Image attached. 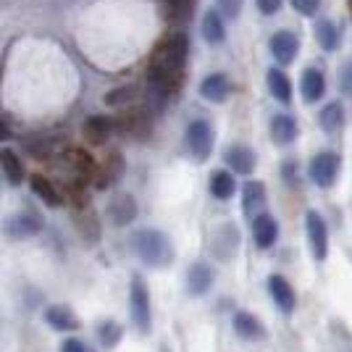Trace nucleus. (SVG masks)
Wrapping results in <instances>:
<instances>
[{"label": "nucleus", "instance_id": "obj_1", "mask_svg": "<svg viewBox=\"0 0 352 352\" xmlns=\"http://www.w3.org/2000/svg\"><path fill=\"white\" fill-rule=\"evenodd\" d=\"M187 53H190V43H187V34H182V32L168 34L153 50L150 63H147V85H150L153 98H158V105L166 103L182 87Z\"/></svg>", "mask_w": 352, "mask_h": 352}, {"label": "nucleus", "instance_id": "obj_2", "mask_svg": "<svg viewBox=\"0 0 352 352\" xmlns=\"http://www.w3.org/2000/svg\"><path fill=\"white\" fill-rule=\"evenodd\" d=\"M132 248L137 252V258L150 268H163V265L171 263L174 258V250L168 236L158 232V229H140L132 236Z\"/></svg>", "mask_w": 352, "mask_h": 352}, {"label": "nucleus", "instance_id": "obj_3", "mask_svg": "<svg viewBox=\"0 0 352 352\" xmlns=\"http://www.w3.org/2000/svg\"><path fill=\"white\" fill-rule=\"evenodd\" d=\"M187 150L197 161H208V155L213 150V129L208 121L197 118L187 126Z\"/></svg>", "mask_w": 352, "mask_h": 352}, {"label": "nucleus", "instance_id": "obj_4", "mask_svg": "<svg viewBox=\"0 0 352 352\" xmlns=\"http://www.w3.org/2000/svg\"><path fill=\"white\" fill-rule=\"evenodd\" d=\"M308 174H310V182L316 187H323V190L331 187L339 176V155H334V153H318L310 161Z\"/></svg>", "mask_w": 352, "mask_h": 352}, {"label": "nucleus", "instance_id": "obj_5", "mask_svg": "<svg viewBox=\"0 0 352 352\" xmlns=\"http://www.w3.org/2000/svg\"><path fill=\"white\" fill-rule=\"evenodd\" d=\"M129 310H132V321L137 323L140 331H150V294H147L142 279L132 281L129 289Z\"/></svg>", "mask_w": 352, "mask_h": 352}, {"label": "nucleus", "instance_id": "obj_6", "mask_svg": "<svg viewBox=\"0 0 352 352\" xmlns=\"http://www.w3.org/2000/svg\"><path fill=\"white\" fill-rule=\"evenodd\" d=\"M305 229H308V239L316 261H326V255H329V229H326V221L321 219V213L310 210L308 219H305Z\"/></svg>", "mask_w": 352, "mask_h": 352}, {"label": "nucleus", "instance_id": "obj_7", "mask_svg": "<svg viewBox=\"0 0 352 352\" xmlns=\"http://www.w3.org/2000/svg\"><path fill=\"white\" fill-rule=\"evenodd\" d=\"M297 50H300V40H297V34H292V32L281 30L271 37V56L281 66H289L297 58Z\"/></svg>", "mask_w": 352, "mask_h": 352}, {"label": "nucleus", "instance_id": "obj_8", "mask_svg": "<svg viewBox=\"0 0 352 352\" xmlns=\"http://www.w3.org/2000/svg\"><path fill=\"white\" fill-rule=\"evenodd\" d=\"M116 129H121L124 134H142L150 132V113L145 108H126L121 116L116 118Z\"/></svg>", "mask_w": 352, "mask_h": 352}, {"label": "nucleus", "instance_id": "obj_9", "mask_svg": "<svg viewBox=\"0 0 352 352\" xmlns=\"http://www.w3.org/2000/svg\"><path fill=\"white\" fill-rule=\"evenodd\" d=\"M252 236H255V245L261 250H268L276 239H279V223L274 216L268 213H258L252 219Z\"/></svg>", "mask_w": 352, "mask_h": 352}, {"label": "nucleus", "instance_id": "obj_10", "mask_svg": "<svg viewBox=\"0 0 352 352\" xmlns=\"http://www.w3.org/2000/svg\"><path fill=\"white\" fill-rule=\"evenodd\" d=\"M108 219L113 226H129L137 219V200L132 195H116L108 206Z\"/></svg>", "mask_w": 352, "mask_h": 352}, {"label": "nucleus", "instance_id": "obj_11", "mask_svg": "<svg viewBox=\"0 0 352 352\" xmlns=\"http://www.w3.org/2000/svg\"><path fill=\"white\" fill-rule=\"evenodd\" d=\"M268 292L274 297V302H276V308L281 313H294V305H297V297H294V289L292 284L284 279V276H271L268 279Z\"/></svg>", "mask_w": 352, "mask_h": 352}, {"label": "nucleus", "instance_id": "obj_12", "mask_svg": "<svg viewBox=\"0 0 352 352\" xmlns=\"http://www.w3.org/2000/svg\"><path fill=\"white\" fill-rule=\"evenodd\" d=\"M124 174V158H121V153H111L108 158H105L100 166H98V176H95V187H113L118 179Z\"/></svg>", "mask_w": 352, "mask_h": 352}, {"label": "nucleus", "instance_id": "obj_13", "mask_svg": "<svg viewBox=\"0 0 352 352\" xmlns=\"http://www.w3.org/2000/svg\"><path fill=\"white\" fill-rule=\"evenodd\" d=\"M229 92H232V85H229V76L226 74H210L203 79V85H200V95L210 100V103H223L226 98H229Z\"/></svg>", "mask_w": 352, "mask_h": 352}, {"label": "nucleus", "instance_id": "obj_14", "mask_svg": "<svg viewBox=\"0 0 352 352\" xmlns=\"http://www.w3.org/2000/svg\"><path fill=\"white\" fill-rule=\"evenodd\" d=\"M40 229H43V223H40L37 216H32V213H19L6 226V232H8L11 239H30V236L40 234Z\"/></svg>", "mask_w": 352, "mask_h": 352}, {"label": "nucleus", "instance_id": "obj_15", "mask_svg": "<svg viewBox=\"0 0 352 352\" xmlns=\"http://www.w3.org/2000/svg\"><path fill=\"white\" fill-rule=\"evenodd\" d=\"M255 153L250 150V147L245 145H234V147H229L226 150V166L234 171V174H242V176H248L255 171Z\"/></svg>", "mask_w": 352, "mask_h": 352}, {"label": "nucleus", "instance_id": "obj_16", "mask_svg": "<svg viewBox=\"0 0 352 352\" xmlns=\"http://www.w3.org/2000/svg\"><path fill=\"white\" fill-rule=\"evenodd\" d=\"M300 92L305 98V103H318L323 95H326V79L318 69H305L302 74V82H300Z\"/></svg>", "mask_w": 352, "mask_h": 352}, {"label": "nucleus", "instance_id": "obj_17", "mask_svg": "<svg viewBox=\"0 0 352 352\" xmlns=\"http://www.w3.org/2000/svg\"><path fill=\"white\" fill-rule=\"evenodd\" d=\"M271 137L276 145H292L297 140V121L289 113H276L271 118Z\"/></svg>", "mask_w": 352, "mask_h": 352}, {"label": "nucleus", "instance_id": "obj_18", "mask_svg": "<svg viewBox=\"0 0 352 352\" xmlns=\"http://www.w3.org/2000/svg\"><path fill=\"white\" fill-rule=\"evenodd\" d=\"M113 129H116V121H111L108 116H92V118H87L85 126H82L87 142H92V145H103Z\"/></svg>", "mask_w": 352, "mask_h": 352}, {"label": "nucleus", "instance_id": "obj_19", "mask_svg": "<svg viewBox=\"0 0 352 352\" xmlns=\"http://www.w3.org/2000/svg\"><path fill=\"white\" fill-rule=\"evenodd\" d=\"M210 287H213V271H210V265L208 263L192 265L190 274H187V292L195 294V297H200V294H206Z\"/></svg>", "mask_w": 352, "mask_h": 352}, {"label": "nucleus", "instance_id": "obj_20", "mask_svg": "<svg viewBox=\"0 0 352 352\" xmlns=\"http://www.w3.org/2000/svg\"><path fill=\"white\" fill-rule=\"evenodd\" d=\"M69 163H72V171L79 182H95L98 163L92 161V155H87L85 150H72L69 153Z\"/></svg>", "mask_w": 352, "mask_h": 352}, {"label": "nucleus", "instance_id": "obj_21", "mask_svg": "<svg viewBox=\"0 0 352 352\" xmlns=\"http://www.w3.org/2000/svg\"><path fill=\"white\" fill-rule=\"evenodd\" d=\"M45 321L50 323L56 331H76L79 329V318L66 305H50L45 310Z\"/></svg>", "mask_w": 352, "mask_h": 352}, {"label": "nucleus", "instance_id": "obj_22", "mask_svg": "<svg viewBox=\"0 0 352 352\" xmlns=\"http://www.w3.org/2000/svg\"><path fill=\"white\" fill-rule=\"evenodd\" d=\"M265 82H268L271 95H274L279 103H284V105L292 103V82H289V76L281 72V69H271L268 76H265Z\"/></svg>", "mask_w": 352, "mask_h": 352}, {"label": "nucleus", "instance_id": "obj_23", "mask_svg": "<svg viewBox=\"0 0 352 352\" xmlns=\"http://www.w3.org/2000/svg\"><path fill=\"white\" fill-rule=\"evenodd\" d=\"M203 40H206L208 45H221L223 40H226L223 19H221V14L216 11V8L203 16Z\"/></svg>", "mask_w": 352, "mask_h": 352}, {"label": "nucleus", "instance_id": "obj_24", "mask_svg": "<svg viewBox=\"0 0 352 352\" xmlns=\"http://www.w3.org/2000/svg\"><path fill=\"white\" fill-rule=\"evenodd\" d=\"M234 331L242 339H263L265 337L263 323L258 321L255 316H250V313H236L234 316Z\"/></svg>", "mask_w": 352, "mask_h": 352}, {"label": "nucleus", "instance_id": "obj_25", "mask_svg": "<svg viewBox=\"0 0 352 352\" xmlns=\"http://www.w3.org/2000/svg\"><path fill=\"white\" fill-rule=\"evenodd\" d=\"M234 190H236V182L229 171H213V174H210V195H213L216 200H229V197H234Z\"/></svg>", "mask_w": 352, "mask_h": 352}, {"label": "nucleus", "instance_id": "obj_26", "mask_svg": "<svg viewBox=\"0 0 352 352\" xmlns=\"http://www.w3.org/2000/svg\"><path fill=\"white\" fill-rule=\"evenodd\" d=\"M3 174L8 179V184H14V187L24 182V163L11 147H3Z\"/></svg>", "mask_w": 352, "mask_h": 352}, {"label": "nucleus", "instance_id": "obj_27", "mask_svg": "<svg viewBox=\"0 0 352 352\" xmlns=\"http://www.w3.org/2000/svg\"><path fill=\"white\" fill-rule=\"evenodd\" d=\"M318 121H321V129L329 134H337L342 126H344V108L339 103H329L326 108L321 111V116H318Z\"/></svg>", "mask_w": 352, "mask_h": 352}, {"label": "nucleus", "instance_id": "obj_28", "mask_svg": "<svg viewBox=\"0 0 352 352\" xmlns=\"http://www.w3.org/2000/svg\"><path fill=\"white\" fill-rule=\"evenodd\" d=\"M316 40L321 45L323 50H337L339 45V27L334 21H329V19H321L318 24H316Z\"/></svg>", "mask_w": 352, "mask_h": 352}, {"label": "nucleus", "instance_id": "obj_29", "mask_svg": "<svg viewBox=\"0 0 352 352\" xmlns=\"http://www.w3.org/2000/svg\"><path fill=\"white\" fill-rule=\"evenodd\" d=\"M32 190H34V195L37 197H43V203L45 206H50V208H58L60 206V195L58 190L45 179L43 174H34L32 176Z\"/></svg>", "mask_w": 352, "mask_h": 352}, {"label": "nucleus", "instance_id": "obj_30", "mask_svg": "<svg viewBox=\"0 0 352 352\" xmlns=\"http://www.w3.org/2000/svg\"><path fill=\"white\" fill-rule=\"evenodd\" d=\"M265 200V184L263 182H248L245 184V213L252 216Z\"/></svg>", "mask_w": 352, "mask_h": 352}, {"label": "nucleus", "instance_id": "obj_31", "mask_svg": "<svg viewBox=\"0 0 352 352\" xmlns=\"http://www.w3.org/2000/svg\"><path fill=\"white\" fill-rule=\"evenodd\" d=\"M76 226H79V234L85 236V242H98L100 236V226H98V219L92 213H79L76 216Z\"/></svg>", "mask_w": 352, "mask_h": 352}, {"label": "nucleus", "instance_id": "obj_32", "mask_svg": "<svg viewBox=\"0 0 352 352\" xmlns=\"http://www.w3.org/2000/svg\"><path fill=\"white\" fill-rule=\"evenodd\" d=\"M166 8H168V19L182 24L192 14V0H166Z\"/></svg>", "mask_w": 352, "mask_h": 352}, {"label": "nucleus", "instance_id": "obj_33", "mask_svg": "<svg viewBox=\"0 0 352 352\" xmlns=\"http://www.w3.org/2000/svg\"><path fill=\"white\" fill-rule=\"evenodd\" d=\"M53 140L50 137H32V140H27V150H30V155H34V158H47L50 153H53Z\"/></svg>", "mask_w": 352, "mask_h": 352}, {"label": "nucleus", "instance_id": "obj_34", "mask_svg": "<svg viewBox=\"0 0 352 352\" xmlns=\"http://www.w3.org/2000/svg\"><path fill=\"white\" fill-rule=\"evenodd\" d=\"M98 334H100V342H103L105 347H116L118 339H121V329H118L116 321H105Z\"/></svg>", "mask_w": 352, "mask_h": 352}, {"label": "nucleus", "instance_id": "obj_35", "mask_svg": "<svg viewBox=\"0 0 352 352\" xmlns=\"http://www.w3.org/2000/svg\"><path fill=\"white\" fill-rule=\"evenodd\" d=\"M134 98H137L134 87H118V89H113V92H108V95H105V103L108 105H129Z\"/></svg>", "mask_w": 352, "mask_h": 352}, {"label": "nucleus", "instance_id": "obj_36", "mask_svg": "<svg viewBox=\"0 0 352 352\" xmlns=\"http://www.w3.org/2000/svg\"><path fill=\"white\" fill-rule=\"evenodd\" d=\"M318 3H321V0H292V8L300 11L302 16H313L318 11Z\"/></svg>", "mask_w": 352, "mask_h": 352}, {"label": "nucleus", "instance_id": "obj_37", "mask_svg": "<svg viewBox=\"0 0 352 352\" xmlns=\"http://www.w3.org/2000/svg\"><path fill=\"white\" fill-rule=\"evenodd\" d=\"M281 3L284 0H255V6H258V11L263 16H274L281 11Z\"/></svg>", "mask_w": 352, "mask_h": 352}, {"label": "nucleus", "instance_id": "obj_38", "mask_svg": "<svg viewBox=\"0 0 352 352\" xmlns=\"http://www.w3.org/2000/svg\"><path fill=\"white\" fill-rule=\"evenodd\" d=\"M242 3H245V0H219V8L229 16V19H236L239 11H242Z\"/></svg>", "mask_w": 352, "mask_h": 352}, {"label": "nucleus", "instance_id": "obj_39", "mask_svg": "<svg viewBox=\"0 0 352 352\" xmlns=\"http://www.w3.org/2000/svg\"><path fill=\"white\" fill-rule=\"evenodd\" d=\"M339 82H342V89L352 98V63L344 66V72H342V79H339Z\"/></svg>", "mask_w": 352, "mask_h": 352}, {"label": "nucleus", "instance_id": "obj_40", "mask_svg": "<svg viewBox=\"0 0 352 352\" xmlns=\"http://www.w3.org/2000/svg\"><path fill=\"white\" fill-rule=\"evenodd\" d=\"M60 352H89L79 339H66L63 344H60Z\"/></svg>", "mask_w": 352, "mask_h": 352}, {"label": "nucleus", "instance_id": "obj_41", "mask_svg": "<svg viewBox=\"0 0 352 352\" xmlns=\"http://www.w3.org/2000/svg\"><path fill=\"white\" fill-rule=\"evenodd\" d=\"M350 8H352V0H350Z\"/></svg>", "mask_w": 352, "mask_h": 352}]
</instances>
